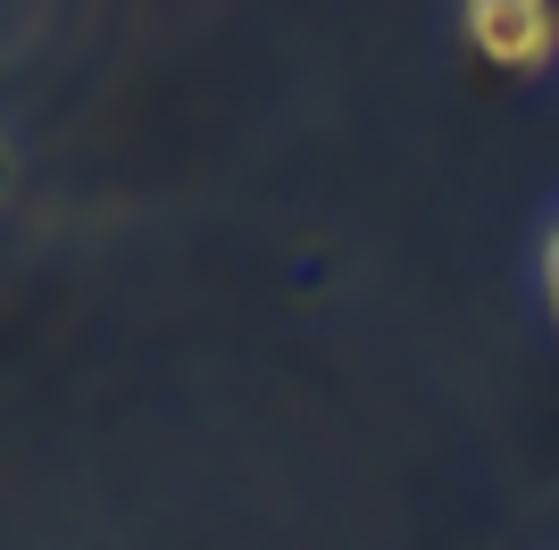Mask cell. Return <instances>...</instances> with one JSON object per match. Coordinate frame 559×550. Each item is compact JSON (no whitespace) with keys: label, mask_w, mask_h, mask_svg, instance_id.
<instances>
[{"label":"cell","mask_w":559,"mask_h":550,"mask_svg":"<svg viewBox=\"0 0 559 550\" xmlns=\"http://www.w3.org/2000/svg\"><path fill=\"white\" fill-rule=\"evenodd\" d=\"M467 43L501 59V68H543L559 43V9L543 0H485V9H467Z\"/></svg>","instance_id":"1"},{"label":"cell","mask_w":559,"mask_h":550,"mask_svg":"<svg viewBox=\"0 0 559 550\" xmlns=\"http://www.w3.org/2000/svg\"><path fill=\"white\" fill-rule=\"evenodd\" d=\"M543 284H551V309H559V267H543Z\"/></svg>","instance_id":"2"}]
</instances>
